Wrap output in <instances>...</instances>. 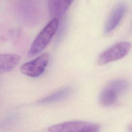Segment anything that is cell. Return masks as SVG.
<instances>
[{"mask_svg":"<svg viewBox=\"0 0 132 132\" xmlns=\"http://www.w3.org/2000/svg\"><path fill=\"white\" fill-rule=\"evenodd\" d=\"M35 2H21L18 6V13L23 20L27 23L38 21L41 14V9Z\"/></svg>","mask_w":132,"mask_h":132,"instance_id":"cell-6","label":"cell"},{"mask_svg":"<svg viewBox=\"0 0 132 132\" xmlns=\"http://www.w3.org/2000/svg\"><path fill=\"white\" fill-rule=\"evenodd\" d=\"M127 9V5L124 2L118 3L112 10L108 16L104 28L106 33H109L114 29L123 18Z\"/></svg>","mask_w":132,"mask_h":132,"instance_id":"cell-7","label":"cell"},{"mask_svg":"<svg viewBox=\"0 0 132 132\" xmlns=\"http://www.w3.org/2000/svg\"><path fill=\"white\" fill-rule=\"evenodd\" d=\"M130 48L131 44L127 42L116 43L100 55L97 60L98 63L103 65L121 59L127 54Z\"/></svg>","mask_w":132,"mask_h":132,"instance_id":"cell-5","label":"cell"},{"mask_svg":"<svg viewBox=\"0 0 132 132\" xmlns=\"http://www.w3.org/2000/svg\"><path fill=\"white\" fill-rule=\"evenodd\" d=\"M71 91V87H65L39 100L38 101V103L41 105H46L60 101L67 97Z\"/></svg>","mask_w":132,"mask_h":132,"instance_id":"cell-10","label":"cell"},{"mask_svg":"<svg viewBox=\"0 0 132 132\" xmlns=\"http://www.w3.org/2000/svg\"><path fill=\"white\" fill-rule=\"evenodd\" d=\"M59 25V21L57 19H52L45 25L32 41L28 53L29 56H35L43 51L57 31Z\"/></svg>","mask_w":132,"mask_h":132,"instance_id":"cell-1","label":"cell"},{"mask_svg":"<svg viewBox=\"0 0 132 132\" xmlns=\"http://www.w3.org/2000/svg\"><path fill=\"white\" fill-rule=\"evenodd\" d=\"M0 38H1V37H0Z\"/></svg>","mask_w":132,"mask_h":132,"instance_id":"cell-12","label":"cell"},{"mask_svg":"<svg viewBox=\"0 0 132 132\" xmlns=\"http://www.w3.org/2000/svg\"><path fill=\"white\" fill-rule=\"evenodd\" d=\"M100 126L96 123L84 121H69L52 125L49 132H98Z\"/></svg>","mask_w":132,"mask_h":132,"instance_id":"cell-3","label":"cell"},{"mask_svg":"<svg viewBox=\"0 0 132 132\" xmlns=\"http://www.w3.org/2000/svg\"><path fill=\"white\" fill-rule=\"evenodd\" d=\"M128 130H129V132H132V124L129 127Z\"/></svg>","mask_w":132,"mask_h":132,"instance_id":"cell-11","label":"cell"},{"mask_svg":"<svg viewBox=\"0 0 132 132\" xmlns=\"http://www.w3.org/2000/svg\"><path fill=\"white\" fill-rule=\"evenodd\" d=\"M129 87V84L126 80L119 79L113 80L102 91L99 97L100 103L106 106L113 105Z\"/></svg>","mask_w":132,"mask_h":132,"instance_id":"cell-2","label":"cell"},{"mask_svg":"<svg viewBox=\"0 0 132 132\" xmlns=\"http://www.w3.org/2000/svg\"><path fill=\"white\" fill-rule=\"evenodd\" d=\"M49 54L44 53L35 59L23 64L20 69L25 75L35 78L40 76L44 72L48 63Z\"/></svg>","mask_w":132,"mask_h":132,"instance_id":"cell-4","label":"cell"},{"mask_svg":"<svg viewBox=\"0 0 132 132\" xmlns=\"http://www.w3.org/2000/svg\"><path fill=\"white\" fill-rule=\"evenodd\" d=\"M72 1L69 0H52L47 1V7L50 15L53 19H57L63 16L69 7Z\"/></svg>","mask_w":132,"mask_h":132,"instance_id":"cell-8","label":"cell"},{"mask_svg":"<svg viewBox=\"0 0 132 132\" xmlns=\"http://www.w3.org/2000/svg\"><path fill=\"white\" fill-rule=\"evenodd\" d=\"M20 56L10 53L0 54V74L12 70L20 62Z\"/></svg>","mask_w":132,"mask_h":132,"instance_id":"cell-9","label":"cell"}]
</instances>
